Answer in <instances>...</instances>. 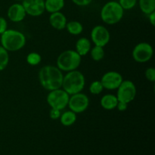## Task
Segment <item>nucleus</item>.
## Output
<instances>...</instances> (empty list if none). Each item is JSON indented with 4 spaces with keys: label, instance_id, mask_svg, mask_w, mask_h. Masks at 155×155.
Instances as JSON below:
<instances>
[{
    "label": "nucleus",
    "instance_id": "1",
    "mask_svg": "<svg viewBox=\"0 0 155 155\" xmlns=\"http://www.w3.org/2000/svg\"><path fill=\"white\" fill-rule=\"evenodd\" d=\"M64 75L62 71L55 66L46 65L39 70V80L42 88L48 91L61 89Z\"/></svg>",
    "mask_w": 155,
    "mask_h": 155
},
{
    "label": "nucleus",
    "instance_id": "2",
    "mask_svg": "<svg viewBox=\"0 0 155 155\" xmlns=\"http://www.w3.org/2000/svg\"><path fill=\"white\" fill-rule=\"evenodd\" d=\"M0 42L2 46L8 51H17L24 47L26 37L21 32L10 29L2 33Z\"/></svg>",
    "mask_w": 155,
    "mask_h": 155
},
{
    "label": "nucleus",
    "instance_id": "3",
    "mask_svg": "<svg viewBox=\"0 0 155 155\" xmlns=\"http://www.w3.org/2000/svg\"><path fill=\"white\" fill-rule=\"evenodd\" d=\"M85 84L86 80L83 73L74 70L64 76L61 87L67 93L71 95L81 92L84 89Z\"/></svg>",
    "mask_w": 155,
    "mask_h": 155
},
{
    "label": "nucleus",
    "instance_id": "4",
    "mask_svg": "<svg viewBox=\"0 0 155 155\" xmlns=\"http://www.w3.org/2000/svg\"><path fill=\"white\" fill-rule=\"evenodd\" d=\"M124 15V10L118 2L110 1L104 5L101 10V18L103 22L109 25H114L121 21Z\"/></svg>",
    "mask_w": 155,
    "mask_h": 155
},
{
    "label": "nucleus",
    "instance_id": "5",
    "mask_svg": "<svg viewBox=\"0 0 155 155\" xmlns=\"http://www.w3.org/2000/svg\"><path fill=\"white\" fill-rule=\"evenodd\" d=\"M81 56L75 50H66L59 54L57 58V68L61 71H69L77 70L81 64Z\"/></svg>",
    "mask_w": 155,
    "mask_h": 155
},
{
    "label": "nucleus",
    "instance_id": "6",
    "mask_svg": "<svg viewBox=\"0 0 155 155\" xmlns=\"http://www.w3.org/2000/svg\"><path fill=\"white\" fill-rule=\"evenodd\" d=\"M70 95L63 89H58L49 91L46 98V101L51 108L62 110L68 106Z\"/></svg>",
    "mask_w": 155,
    "mask_h": 155
},
{
    "label": "nucleus",
    "instance_id": "7",
    "mask_svg": "<svg viewBox=\"0 0 155 155\" xmlns=\"http://www.w3.org/2000/svg\"><path fill=\"white\" fill-rule=\"evenodd\" d=\"M136 85L131 80H123L121 84L117 88V98L119 101H123L129 104L135 99L136 96Z\"/></svg>",
    "mask_w": 155,
    "mask_h": 155
},
{
    "label": "nucleus",
    "instance_id": "8",
    "mask_svg": "<svg viewBox=\"0 0 155 155\" xmlns=\"http://www.w3.org/2000/svg\"><path fill=\"white\" fill-rule=\"evenodd\" d=\"M89 105V97L86 94L79 93L70 95L68 106L70 110L76 114H80L87 110Z\"/></svg>",
    "mask_w": 155,
    "mask_h": 155
},
{
    "label": "nucleus",
    "instance_id": "9",
    "mask_svg": "<svg viewBox=\"0 0 155 155\" xmlns=\"http://www.w3.org/2000/svg\"><path fill=\"white\" fill-rule=\"evenodd\" d=\"M154 54L153 47L148 42H140L133 50V58L138 63L149 61Z\"/></svg>",
    "mask_w": 155,
    "mask_h": 155
},
{
    "label": "nucleus",
    "instance_id": "10",
    "mask_svg": "<svg viewBox=\"0 0 155 155\" xmlns=\"http://www.w3.org/2000/svg\"><path fill=\"white\" fill-rule=\"evenodd\" d=\"M110 35L105 27L97 25L92 28L91 31V39L95 45L104 47L109 42Z\"/></svg>",
    "mask_w": 155,
    "mask_h": 155
},
{
    "label": "nucleus",
    "instance_id": "11",
    "mask_svg": "<svg viewBox=\"0 0 155 155\" xmlns=\"http://www.w3.org/2000/svg\"><path fill=\"white\" fill-rule=\"evenodd\" d=\"M123 80V77L120 73L117 71H108L102 76L100 81L104 89L114 90L117 89Z\"/></svg>",
    "mask_w": 155,
    "mask_h": 155
},
{
    "label": "nucleus",
    "instance_id": "12",
    "mask_svg": "<svg viewBox=\"0 0 155 155\" xmlns=\"http://www.w3.org/2000/svg\"><path fill=\"white\" fill-rule=\"evenodd\" d=\"M24 6L27 15L32 17H39L45 12V0H23Z\"/></svg>",
    "mask_w": 155,
    "mask_h": 155
},
{
    "label": "nucleus",
    "instance_id": "13",
    "mask_svg": "<svg viewBox=\"0 0 155 155\" xmlns=\"http://www.w3.org/2000/svg\"><path fill=\"white\" fill-rule=\"evenodd\" d=\"M26 15H27V13L24 10V6L21 3L12 4L8 9L7 16L12 22H21L25 18Z\"/></svg>",
    "mask_w": 155,
    "mask_h": 155
},
{
    "label": "nucleus",
    "instance_id": "14",
    "mask_svg": "<svg viewBox=\"0 0 155 155\" xmlns=\"http://www.w3.org/2000/svg\"><path fill=\"white\" fill-rule=\"evenodd\" d=\"M48 20H49L50 25L57 30H62L65 29L68 22L66 16L61 12L51 13Z\"/></svg>",
    "mask_w": 155,
    "mask_h": 155
},
{
    "label": "nucleus",
    "instance_id": "15",
    "mask_svg": "<svg viewBox=\"0 0 155 155\" xmlns=\"http://www.w3.org/2000/svg\"><path fill=\"white\" fill-rule=\"evenodd\" d=\"M101 106L107 110H111L116 108L117 105L118 100L116 95H114L112 94H107V95H103L101 98Z\"/></svg>",
    "mask_w": 155,
    "mask_h": 155
},
{
    "label": "nucleus",
    "instance_id": "16",
    "mask_svg": "<svg viewBox=\"0 0 155 155\" xmlns=\"http://www.w3.org/2000/svg\"><path fill=\"white\" fill-rule=\"evenodd\" d=\"M91 42L89 39L86 37H82L79 39L76 42L75 51L80 56H85L90 51Z\"/></svg>",
    "mask_w": 155,
    "mask_h": 155
},
{
    "label": "nucleus",
    "instance_id": "17",
    "mask_svg": "<svg viewBox=\"0 0 155 155\" xmlns=\"http://www.w3.org/2000/svg\"><path fill=\"white\" fill-rule=\"evenodd\" d=\"M64 0H45V9L50 14L60 12L64 7Z\"/></svg>",
    "mask_w": 155,
    "mask_h": 155
},
{
    "label": "nucleus",
    "instance_id": "18",
    "mask_svg": "<svg viewBox=\"0 0 155 155\" xmlns=\"http://www.w3.org/2000/svg\"><path fill=\"white\" fill-rule=\"evenodd\" d=\"M77 121V114L72 110H68L61 114L60 117V122L64 127H71Z\"/></svg>",
    "mask_w": 155,
    "mask_h": 155
},
{
    "label": "nucleus",
    "instance_id": "19",
    "mask_svg": "<svg viewBox=\"0 0 155 155\" xmlns=\"http://www.w3.org/2000/svg\"><path fill=\"white\" fill-rule=\"evenodd\" d=\"M65 28L67 29L68 33H71V35H74V36L80 35L83 30V27L81 23L77 21H69V22H67L66 27Z\"/></svg>",
    "mask_w": 155,
    "mask_h": 155
},
{
    "label": "nucleus",
    "instance_id": "20",
    "mask_svg": "<svg viewBox=\"0 0 155 155\" xmlns=\"http://www.w3.org/2000/svg\"><path fill=\"white\" fill-rule=\"evenodd\" d=\"M139 5L142 12L145 15L155 12V0H139Z\"/></svg>",
    "mask_w": 155,
    "mask_h": 155
},
{
    "label": "nucleus",
    "instance_id": "21",
    "mask_svg": "<svg viewBox=\"0 0 155 155\" xmlns=\"http://www.w3.org/2000/svg\"><path fill=\"white\" fill-rule=\"evenodd\" d=\"M90 54L92 60L95 61H100L104 57V48L95 45L93 48L90 49Z\"/></svg>",
    "mask_w": 155,
    "mask_h": 155
},
{
    "label": "nucleus",
    "instance_id": "22",
    "mask_svg": "<svg viewBox=\"0 0 155 155\" xmlns=\"http://www.w3.org/2000/svg\"><path fill=\"white\" fill-rule=\"evenodd\" d=\"M9 63V53L0 45V71H4Z\"/></svg>",
    "mask_w": 155,
    "mask_h": 155
},
{
    "label": "nucleus",
    "instance_id": "23",
    "mask_svg": "<svg viewBox=\"0 0 155 155\" xmlns=\"http://www.w3.org/2000/svg\"><path fill=\"white\" fill-rule=\"evenodd\" d=\"M42 61V57L37 52H30L27 56V62L32 66H36Z\"/></svg>",
    "mask_w": 155,
    "mask_h": 155
},
{
    "label": "nucleus",
    "instance_id": "24",
    "mask_svg": "<svg viewBox=\"0 0 155 155\" xmlns=\"http://www.w3.org/2000/svg\"><path fill=\"white\" fill-rule=\"evenodd\" d=\"M103 89H104V87L99 80L93 81L89 86V92L92 95H99L101 92H102Z\"/></svg>",
    "mask_w": 155,
    "mask_h": 155
},
{
    "label": "nucleus",
    "instance_id": "25",
    "mask_svg": "<svg viewBox=\"0 0 155 155\" xmlns=\"http://www.w3.org/2000/svg\"><path fill=\"white\" fill-rule=\"evenodd\" d=\"M119 4L124 10H130L137 4V0H119Z\"/></svg>",
    "mask_w": 155,
    "mask_h": 155
},
{
    "label": "nucleus",
    "instance_id": "26",
    "mask_svg": "<svg viewBox=\"0 0 155 155\" xmlns=\"http://www.w3.org/2000/svg\"><path fill=\"white\" fill-rule=\"evenodd\" d=\"M145 77L148 81H155V69L154 68H148L145 71Z\"/></svg>",
    "mask_w": 155,
    "mask_h": 155
},
{
    "label": "nucleus",
    "instance_id": "27",
    "mask_svg": "<svg viewBox=\"0 0 155 155\" xmlns=\"http://www.w3.org/2000/svg\"><path fill=\"white\" fill-rule=\"evenodd\" d=\"M61 110L55 108H51V110L49 111V117L51 120H54L59 119L61 117Z\"/></svg>",
    "mask_w": 155,
    "mask_h": 155
},
{
    "label": "nucleus",
    "instance_id": "28",
    "mask_svg": "<svg viewBox=\"0 0 155 155\" xmlns=\"http://www.w3.org/2000/svg\"><path fill=\"white\" fill-rule=\"evenodd\" d=\"M8 30V23L5 18L0 17V35Z\"/></svg>",
    "mask_w": 155,
    "mask_h": 155
},
{
    "label": "nucleus",
    "instance_id": "29",
    "mask_svg": "<svg viewBox=\"0 0 155 155\" xmlns=\"http://www.w3.org/2000/svg\"><path fill=\"white\" fill-rule=\"evenodd\" d=\"M75 5L81 7L87 6L92 2V0H71Z\"/></svg>",
    "mask_w": 155,
    "mask_h": 155
},
{
    "label": "nucleus",
    "instance_id": "30",
    "mask_svg": "<svg viewBox=\"0 0 155 155\" xmlns=\"http://www.w3.org/2000/svg\"><path fill=\"white\" fill-rule=\"evenodd\" d=\"M127 107H128V104H127V103L118 101L117 105L116 108H117V110H119V111H124V110H127Z\"/></svg>",
    "mask_w": 155,
    "mask_h": 155
},
{
    "label": "nucleus",
    "instance_id": "31",
    "mask_svg": "<svg viewBox=\"0 0 155 155\" xmlns=\"http://www.w3.org/2000/svg\"><path fill=\"white\" fill-rule=\"evenodd\" d=\"M148 15V19H149L150 23H151V24L153 26V27H154L155 26V12H151V14H149V15Z\"/></svg>",
    "mask_w": 155,
    "mask_h": 155
},
{
    "label": "nucleus",
    "instance_id": "32",
    "mask_svg": "<svg viewBox=\"0 0 155 155\" xmlns=\"http://www.w3.org/2000/svg\"><path fill=\"white\" fill-rule=\"evenodd\" d=\"M16 1H23V0H16Z\"/></svg>",
    "mask_w": 155,
    "mask_h": 155
}]
</instances>
